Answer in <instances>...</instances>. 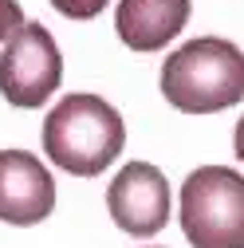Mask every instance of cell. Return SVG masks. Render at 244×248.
<instances>
[{
    "mask_svg": "<svg viewBox=\"0 0 244 248\" xmlns=\"http://www.w3.org/2000/svg\"><path fill=\"white\" fill-rule=\"evenodd\" d=\"M107 209H110V221L126 232V236H154L166 229L169 221V181L158 166L150 162H126L110 189H107Z\"/></svg>",
    "mask_w": 244,
    "mask_h": 248,
    "instance_id": "obj_5",
    "label": "cell"
},
{
    "mask_svg": "<svg viewBox=\"0 0 244 248\" xmlns=\"http://www.w3.org/2000/svg\"><path fill=\"white\" fill-rule=\"evenodd\" d=\"M107 4L110 0H51V8L59 16H67V20H91V16H99Z\"/></svg>",
    "mask_w": 244,
    "mask_h": 248,
    "instance_id": "obj_8",
    "label": "cell"
},
{
    "mask_svg": "<svg viewBox=\"0 0 244 248\" xmlns=\"http://www.w3.org/2000/svg\"><path fill=\"white\" fill-rule=\"evenodd\" d=\"M126 146V122L99 95H63L44 118V150L71 177L103 173Z\"/></svg>",
    "mask_w": 244,
    "mask_h": 248,
    "instance_id": "obj_1",
    "label": "cell"
},
{
    "mask_svg": "<svg viewBox=\"0 0 244 248\" xmlns=\"http://www.w3.org/2000/svg\"><path fill=\"white\" fill-rule=\"evenodd\" d=\"M193 0H118L114 32L130 51H158L189 24Z\"/></svg>",
    "mask_w": 244,
    "mask_h": 248,
    "instance_id": "obj_7",
    "label": "cell"
},
{
    "mask_svg": "<svg viewBox=\"0 0 244 248\" xmlns=\"http://www.w3.org/2000/svg\"><path fill=\"white\" fill-rule=\"evenodd\" d=\"M162 95L181 114H213L244 103V51L221 36L181 44L162 63Z\"/></svg>",
    "mask_w": 244,
    "mask_h": 248,
    "instance_id": "obj_2",
    "label": "cell"
},
{
    "mask_svg": "<svg viewBox=\"0 0 244 248\" xmlns=\"http://www.w3.org/2000/svg\"><path fill=\"white\" fill-rule=\"evenodd\" d=\"M232 150H236V158L244 162V114L236 118V134H232Z\"/></svg>",
    "mask_w": 244,
    "mask_h": 248,
    "instance_id": "obj_10",
    "label": "cell"
},
{
    "mask_svg": "<svg viewBox=\"0 0 244 248\" xmlns=\"http://www.w3.org/2000/svg\"><path fill=\"white\" fill-rule=\"evenodd\" d=\"M150 248H158V244H150Z\"/></svg>",
    "mask_w": 244,
    "mask_h": 248,
    "instance_id": "obj_11",
    "label": "cell"
},
{
    "mask_svg": "<svg viewBox=\"0 0 244 248\" xmlns=\"http://www.w3.org/2000/svg\"><path fill=\"white\" fill-rule=\"evenodd\" d=\"M59 79H63V55H59L51 32L28 20L0 55V95L20 110H32L55 95Z\"/></svg>",
    "mask_w": 244,
    "mask_h": 248,
    "instance_id": "obj_4",
    "label": "cell"
},
{
    "mask_svg": "<svg viewBox=\"0 0 244 248\" xmlns=\"http://www.w3.org/2000/svg\"><path fill=\"white\" fill-rule=\"evenodd\" d=\"M181 232L193 248H244V177L201 166L181 185Z\"/></svg>",
    "mask_w": 244,
    "mask_h": 248,
    "instance_id": "obj_3",
    "label": "cell"
},
{
    "mask_svg": "<svg viewBox=\"0 0 244 248\" xmlns=\"http://www.w3.org/2000/svg\"><path fill=\"white\" fill-rule=\"evenodd\" d=\"M55 209V181L47 166L28 150H0V221L40 225Z\"/></svg>",
    "mask_w": 244,
    "mask_h": 248,
    "instance_id": "obj_6",
    "label": "cell"
},
{
    "mask_svg": "<svg viewBox=\"0 0 244 248\" xmlns=\"http://www.w3.org/2000/svg\"><path fill=\"white\" fill-rule=\"evenodd\" d=\"M24 24H28V16L20 8V0H0V44H8Z\"/></svg>",
    "mask_w": 244,
    "mask_h": 248,
    "instance_id": "obj_9",
    "label": "cell"
}]
</instances>
